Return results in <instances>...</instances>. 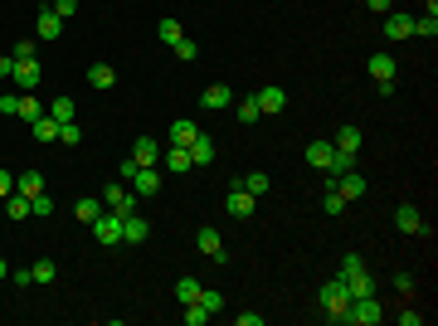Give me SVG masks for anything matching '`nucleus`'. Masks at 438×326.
<instances>
[{"mask_svg":"<svg viewBox=\"0 0 438 326\" xmlns=\"http://www.w3.org/2000/svg\"><path fill=\"white\" fill-rule=\"evenodd\" d=\"M317 302L327 307V322L346 326V307H351V292H346V283H341V278H331V283H322V292H317Z\"/></svg>","mask_w":438,"mask_h":326,"instance_id":"obj_1","label":"nucleus"},{"mask_svg":"<svg viewBox=\"0 0 438 326\" xmlns=\"http://www.w3.org/2000/svg\"><path fill=\"white\" fill-rule=\"evenodd\" d=\"M346 322L351 326H380L385 322V307H380V297L370 292V297H351V307H346Z\"/></svg>","mask_w":438,"mask_h":326,"instance_id":"obj_2","label":"nucleus"},{"mask_svg":"<svg viewBox=\"0 0 438 326\" xmlns=\"http://www.w3.org/2000/svg\"><path fill=\"white\" fill-rule=\"evenodd\" d=\"M224 210H229L234 219H253V210H258V200H253V195L243 190V180H239V176L229 180V195H224Z\"/></svg>","mask_w":438,"mask_h":326,"instance_id":"obj_3","label":"nucleus"},{"mask_svg":"<svg viewBox=\"0 0 438 326\" xmlns=\"http://www.w3.org/2000/svg\"><path fill=\"white\" fill-rule=\"evenodd\" d=\"M103 205H108L112 215H132L136 210V190L127 180H112V185H103Z\"/></svg>","mask_w":438,"mask_h":326,"instance_id":"obj_4","label":"nucleus"},{"mask_svg":"<svg viewBox=\"0 0 438 326\" xmlns=\"http://www.w3.org/2000/svg\"><path fill=\"white\" fill-rule=\"evenodd\" d=\"M93 229V239L103 243V248H112V243H122V215H112V210H103V215L88 224Z\"/></svg>","mask_w":438,"mask_h":326,"instance_id":"obj_5","label":"nucleus"},{"mask_svg":"<svg viewBox=\"0 0 438 326\" xmlns=\"http://www.w3.org/2000/svg\"><path fill=\"white\" fill-rule=\"evenodd\" d=\"M15 93H34L39 88V59H15Z\"/></svg>","mask_w":438,"mask_h":326,"instance_id":"obj_6","label":"nucleus"},{"mask_svg":"<svg viewBox=\"0 0 438 326\" xmlns=\"http://www.w3.org/2000/svg\"><path fill=\"white\" fill-rule=\"evenodd\" d=\"M253 103H258V112H263V117H278V112L288 108V93L268 83V88H258V93H253Z\"/></svg>","mask_w":438,"mask_h":326,"instance_id":"obj_7","label":"nucleus"},{"mask_svg":"<svg viewBox=\"0 0 438 326\" xmlns=\"http://www.w3.org/2000/svg\"><path fill=\"white\" fill-rule=\"evenodd\" d=\"M146 234H151V224L141 210H132V215H122V243H146Z\"/></svg>","mask_w":438,"mask_h":326,"instance_id":"obj_8","label":"nucleus"},{"mask_svg":"<svg viewBox=\"0 0 438 326\" xmlns=\"http://www.w3.org/2000/svg\"><path fill=\"white\" fill-rule=\"evenodd\" d=\"M127 185L136 190V200H141V195H161V176H156V166H136V176H132Z\"/></svg>","mask_w":438,"mask_h":326,"instance_id":"obj_9","label":"nucleus"},{"mask_svg":"<svg viewBox=\"0 0 438 326\" xmlns=\"http://www.w3.org/2000/svg\"><path fill=\"white\" fill-rule=\"evenodd\" d=\"M336 278L346 283V292H351V297H370V292H375V278H370L365 268H355V273H336Z\"/></svg>","mask_w":438,"mask_h":326,"instance_id":"obj_10","label":"nucleus"},{"mask_svg":"<svg viewBox=\"0 0 438 326\" xmlns=\"http://www.w3.org/2000/svg\"><path fill=\"white\" fill-rule=\"evenodd\" d=\"M195 243H200V253H210L215 263H229V253H224V243H219V229H210V224H205V229L195 234Z\"/></svg>","mask_w":438,"mask_h":326,"instance_id":"obj_11","label":"nucleus"},{"mask_svg":"<svg viewBox=\"0 0 438 326\" xmlns=\"http://www.w3.org/2000/svg\"><path fill=\"white\" fill-rule=\"evenodd\" d=\"M395 229H400V234H424V215H419L414 205H400V210H395Z\"/></svg>","mask_w":438,"mask_h":326,"instance_id":"obj_12","label":"nucleus"},{"mask_svg":"<svg viewBox=\"0 0 438 326\" xmlns=\"http://www.w3.org/2000/svg\"><path fill=\"white\" fill-rule=\"evenodd\" d=\"M365 69H370V78H375V83H395V59H390V54H370V59H365Z\"/></svg>","mask_w":438,"mask_h":326,"instance_id":"obj_13","label":"nucleus"},{"mask_svg":"<svg viewBox=\"0 0 438 326\" xmlns=\"http://www.w3.org/2000/svg\"><path fill=\"white\" fill-rule=\"evenodd\" d=\"M156 156H161L156 136H136V141H132V161H136V166H156Z\"/></svg>","mask_w":438,"mask_h":326,"instance_id":"obj_14","label":"nucleus"},{"mask_svg":"<svg viewBox=\"0 0 438 326\" xmlns=\"http://www.w3.org/2000/svg\"><path fill=\"white\" fill-rule=\"evenodd\" d=\"M336 190H341L346 200H360V195H365V176H360V171L351 166L346 176H336Z\"/></svg>","mask_w":438,"mask_h":326,"instance_id":"obj_15","label":"nucleus"},{"mask_svg":"<svg viewBox=\"0 0 438 326\" xmlns=\"http://www.w3.org/2000/svg\"><path fill=\"white\" fill-rule=\"evenodd\" d=\"M200 103H205L210 112H224V108H234V93H229L224 83H210V88L200 93Z\"/></svg>","mask_w":438,"mask_h":326,"instance_id":"obj_16","label":"nucleus"},{"mask_svg":"<svg viewBox=\"0 0 438 326\" xmlns=\"http://www.w3.org/2000/svg\"><path fill=\"white\" fill-rule=\"evenodd\" d=\"M409 34H414V20L390 10V15H385V39H409Z\"/></svg>","mask_w":438,"mask_h":326,"instance_id":"obj_17","label":"nucleus"},{"mask_svg":"<svg viewBox=\"0 0 438 326\" xmlns=\"http://www.w3.org/2000/svg\"><path fill=\"white\" fill-rule=\"evenodd\" d=\"M195 136H200V127H195L190 117H176V122H171V146H190Z\"/></svg>","mask_w":438,"mask_h":326,"instance_id":"obj_18","label":"nucleus"},{"mask_svg":"<svg viewBox=\"0 0 438 326\" xmlns=\"http://www.w3.org/2000/svg\"><path fill=\"white\" fill-rule=\"evenodd\" d=\"M161 156H166V171H176V176H185V171L195 166V161H190V146H166Z\"/></svg>","mask_w":438,"mask_h":326,"instance_id":"obj_19","label":"nucleus"},{"mask_svg":"<svg viewBox=\"0 0 438 326\" xmlns=\"http://www.w3.org/2000/svg\"><path fill=\"white\" fill-rule=\"evenodd\" d=\"M331 146L346 151V156H355V151H360V127H341V132L331 136Z\"/></svg>","mask_w":438,"mask_h":326,"instance_id":"obj_20","label":"nucleus"},{"mask_svg":"<svg viewBox=\"0 0 438 326\" xmlns=\"http://www.w3.org/2000/svg\"><path fill=\"white\" fill-rule=\"evenodd\" d=\"M15 190L34 200V195H44V176H39V171H20V176H15Z\"/></svg>","mask_w":438,"mask_h":326,"instance_id":"obj_21","label":"nucleus"},{"mask_svg":"<svg viewBox=\"0 0 438 326\" xmlns=\"http://www.w3.org/2000/svg\"><path fill=\"white\" fill-rule=\"evenodd\" d=\"M103 210H108V205H103V195H88V200H78V205H73L78 224H93V219L103 215Z\"/></svg>","mask_w":438,"mask_h":326,"instance_id":"obj_22","label":"nucleus"},{"mask_svg":"<svg viewBox=\"0 0 438 326\" xmlns=\"http://www.w3.org/2000/svg\"><path fill=\"white\" fill-rule=\"evenodd\" d=\"M190 161H195V166H210V161H215V141H210L205 132L190 141Z\"/></svg>","mask_w":438,"mask_h":326,"instance_id":"obj_23","label":"nucleus"},{"mask_svg":"<svg viewBox=\"0 0 438 326\" xmlns=\"http://www.w3.org/2000/svg\"><path fill=\"white\" fill-rule=\"evenodd\" d=\"M88 83H93L98 93H108L112 83H117V73H112V64H93V69H88Z\"/></svg>","mask_w":438,"mask_h":326,"instance_id":"obj_24","label":"nucleus"},{"mask_svg":"<svg viewBox=\"0 0 438 326\" xmlns=\"http://www.w3.org/2000/svg\"><path fill=\"white\" fill-rule=\"evenodd\" d=\"M331 156H336V146H331V141H312V146H307V161H312L317 171H327Z\"/></svg>","mask_w":438,"mask_h":326,"instance_id":"obj_25","label":"nucleus"},{"mask_svg":"<svg viewBox=\"0 0 438 326\" xmlns=\"http://www.w3.org/2000/svg\"><path fill=\"white\" fill-rule=\"evenodd\" d=\"M29 127H34V141H59V122H54L49 112H44V117H34Z\"/></svg>","mask_w":438,"mask_h":326,"instance_id":"obj_26","label":"nucleus"},{"mask_svg":"<svg viewBox=\"0 0 438 326\" xmlns=\"http://www.w3.org/2000/svg\"><path fill=\"white\" fill-rule=\"evenodd\" d=\"M243 190H248L253 200H258V195H268V190H273V180H268V171H248V176H243Z\"/></svg>","mask_w":438,"mask_h":326,"instance_id":"obj_27","label":"nucleus"},{"mask_svg":"<svg viewBox=\"0 0 438 326\" xmlns=\"http://www.w3.org/2000/svg\"><path fill=\"white\" fill-rule=\"evenodd\" d=\"M5 215H10V219H29V215H34V210H29V195H20V190L5 195Z\"/></svg>","mask_w":438,"mask_h":326,"instance_id":"obj_28","label":"nucleus"},{"mask_svg":"<svg viewBox=\"0 0 438 326\" xmlns=\"http://www.w3.org/2000/svg\"><path fill=\"white\" fill-rule=\"evenodd\" d=\"M322 210H327V215H341V210H346V195H341L336 185H322Z\"/></svg>","mask_w":438,"mask_h":326,"instance_id":"obj_29","label":"nucleus"},{"mask_svg":"<svg viewBox=\"0 0 438 326\" xmlns=\"http://www.w3.org/2000/svg\"><path fill=\"white\" fill-rule=\"evenodd\" d=\"M59 29H64V20H59L54 10H39V34H44V39H59Z\"/></svg>","mask_w":438,"mask_h":326,"instance_id":"obj_30","label":"nucleus"},{"mask_svg":"<svg viewBox=\"0 0 438 326\" xmlns=\"http://www.w3.org/2000/svg\"><path fill=\"white\" fill-rule=\"evenodd\" d=\"M195 302H200L210 317H215V312H224V292H215V288H200V297H195Z\"/></svg>","mask_w":438,"mask_h":326,"instance_id":"obj_31","label":"nucleus"},{"mask_svg":"<svg viewBox=\"0 0 438 326\" xmlns=\"http://www.w3.org/2000/svg\"><path fill=\"white\" fill-rule=\"evenodd\" d=\"M49 117H54V122H73V98H64V93H59V98L49 103Z\"/></svg>","mask_w":438,"mask_h":326,"instance_id":"obj_32","label":"nucleus"},{"mask_svg":"<svg viewBox=\"0 0 438 326\" xmlns=\"http://www.w3.org/2000/svg\"><path fill=\"white\" fill-rule=\"evenodd\" d=\"M414 34L419 39H438V15H419L414 20Z\"/></svg>","mask_w":438,"mask_h":326,"instance_id":"obj_33","label":"nucleus"},{"mask_svg":"<svg viewBox=\"0 0 438 326\" xmlns=\"http://www.w3.org/2000/svg\"><path fill=\"white\" fill-rule=\"evenodd\" d=\"M156 34H161V44H176V39H185V34H181V20H161V24H156Z\"/></svg>","mask_w":438,"mask_h":326,"instance_id":"obj_34","label":"nucleus"},{"mask_svg":"<svg viewBox=\"0 0 438 326\" xmlns=\"http://www.w3.org/2000/svg\"><path fill=\"white\" fill-rule=\"evenodd\" d=\"M54 278H59V268H54V258H39V263H34V283L44 288V283H54Z\"/></svg>","mask_w":438,"mask_h":326,"instance_id":"obj_35","label":"nucleus"},{"mask_svg":"<svg viewBox=\"0 0 438 326\" xmlns=\"http://www.w3.org/2000/svg\"><path fill=\"white\" fill-rule=\"evenodd\" d=\"M176 297H181V302H195V297H200V278H181V283H176Z\"/></svg>","mask_w":438,"mask_h":326,"instance_id":"obj_36","label":"nucleus"},{"mask_svg":"<svg viewBox=\"0 0 438 326\" xmlns=\"http://www.w3.org/2000/svg\"><path fill=\"white\" fill-rule=\"evenodd\" d=\"M171 49H176V59H181V64H195V54H200V49H195V39H176Z\"/></svg>","mask_w":438,"mask_h":326,"instance_id":"obj_37","label":"nucleus"},{"mask_svg":"<svg viewBox=\"0 0 438 326\" xmlns=\"http://www.w3.org/2000/svg\"><path fill=\"white\" fill-rule=\"evenodd\" d=\"M59 141H64V146H78V141H83L78 122H59Z\"/></svg>","mask_w":438,"mask_h":326,"instance_id":"obj_38","label":"nucleus"},{"mask_svg":"<svg viewBox=\"0 0 438 326\" xmlns=\"http://www.w3.org/2000/svg\"><path fill=\"white\" fill-rule=\"evenodd\" d=\"M20 117H29V122H34V117H44V108L34 103V93H20Z\"/></svg>","mask_w":438,"mask_h":326,"instance_id":"obj_39","label":"nucleus"},{"mask_svg":"<svg viewBox=\"0 0 438 326\" xmlns=\"http://www.w3.org/2000/svg\"><path fill=\"white\" fill-rule=\"evenodd\" d=\"M0 117H20V93H0Z\"/></svg>","mask_w":438,"mask_h":326,"instance_id":"obj_40","label":"nucleus"},{"mask_svg":"<svg viewBox=\"0 0 438 326\" xmlns=\"http://www.w3.org/2000/svg\"><path fill=\"white\" fill-rule=\"evenodd\" d=\"M258 117H263V112H258V103H253V98H243V103H239V122H258Z\"/></svg>","mask_w":438,"mask_h":326,"instance_id":"obj_41","label":"nucleus"},{"mask_svg":"<svg viewBox=\"0 0 438 326\" xmlns=\"http://www.w3.org/2000/svg\"><path fill=\"white\" fill-rule=\"evenodd\" d=\"M10 59H34V39H15V49H10Z\"/></svg>","mask_w":438,"mask_h":326,"instance_id":"obj_42","label":"nucleus"},{"mask_svg":"<svg viewBox=\"0 0 438 326\" xmlns=\"http://www.w3.org/2000/svg\"><path fill=\"white\" fill-rule=\"evenodd\" d=\"M29 210L44 219V215H54V200H49V195H34V200H29Z\"/></svg>","mask_w":438,"mask_h":326,"instance_id":"obj_43","label":"nucleus"},{"mask_svg":"<svg viewBox=\"0 0 438 326\" xmlns=\"http://www.w3.org/2000/svg\"><path fill=\"white\" fill-rule=\"evenodd\" d=\"M49 10H54V15H59V20H69V15H73V10H78V0H54V5H49Z\"/></svg>","mask_w":438,"mask_h":326,"instance_id":"obj_44","label":"nucleus"},{"mask_svg":"<svg viewBox=\"0 0 438 326\" xmlns=\"http://www.w3.org/2000/svg\"><path fill=\"white\" fill-rule=\"evenodd\" d=\"M234 322L239 326H263V312H234Z\"/></svg>","mask_w":438,"mask_h":326,"instance_id":"obj_45","label":"nucleus"},{"mask_svg":"<svg viewBox=\"0 0 438 326\" xmlns=\"http://www.w3.org/2000/svg\"><path fill=\"white\" fill-rule=\"evenodd\" d=\"M132 176H136V161H132V156H127V161H117V180H132Z\"/></svg>","mask_w":438,"mask_h":326,"instance_id":"obj_46","label":"nucleus"},{"mask_svg":"<svg viewBox=\"0 0 438 326\" xmlns=\"http://www.w3.org/2000/svg\"><path fill=\"white\" fill-rule=\"evenodd\" d=\"M395 292H404V297H409V292H414V278H409V273H395Z\"/></svg>","mask_w":438,"mask_h":326,"instance_id":"obj_47","label":"nucleus"},{"mask_svg":"<svg viewBox=\"0 0 438 326\" xmlns=\"http://www.w3.org/2000/svg\"><path fill=\"white\" fill-rule=\"evenodd\" d=\"M5 195H15V176H10V171H0V200H5Z\"/></svg>","mask_w":438,"mask_h":326,"instance_id":"obj_48","label":"nucleus"},{"mask_svg":"<svg viewBox=\"0 0 438 326\" xmlns=\"http://www.w3.org/2000/svg\"><path fill=\"white\" fill-rule=\"evenodd\" d=\"M10 73H15V59H10V54H0V78H10Z\"/></svg>","mask_w":438,"mask_h":326,"instance_id":"obj_49","label":"nucleus"},{"mask_svg":"<svg viewBox=\"0 0 438 326\" xmlns=\"http://www.w3.org/2000/svg\"><path fill=\"white\" fill-rule=\"evenodd\" d=\"M365 5H370L375 15H390V0H365Z\"/></svg>","mask_w":438,"mask_h":326,"instance_id":"obj_50","label":"nucleus"},{"mask_svg":"<svg viewBox=\"0 0 438 326\" xmlns=\"http://www.w3.org/2000/svg\"><path fill=\"white\" fill-rule=\"evenodd\" d=\"M0 278H10V263H5V258H0Z\"/></svg>","mask_w":438,"mask_h":326,"instance_id":"obj_51","label":"nucleus"}]
</instances>
